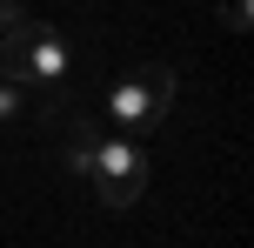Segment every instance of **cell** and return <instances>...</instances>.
<instances>
[{"label":"cell","mask_w":254,"mask_h":248,"mask_svg":"<svg viewBox=\"0 0 254 248\" xmlns=\"http://www.w3.org/2000/svg\"><path fill=\"white\" fill-rule=\"evenodd\" d=\"M167 107H174V67L140 61L127 81H114V87H107V128H114V134H134V141H147V134L167 121Z\"/></svg>","instance_id":"6da1fadb"},{"label":"cell","mask_w":254,"mask_h":248,"mask_svg":"<svg viewBox=\"0 0 254 248\" xmlns=\"http://www.w3.org/2000/svg\"><path fill=\"white\" fill-rule=\"evenodd\" d=\"M0 74L20 81V87H34V81H74V54H67V40L54 27L20 20L13 34H0Z\"/></svg>","instance_id":"7a4b0ae2"},{"label":"cell","mask_w":254,"mask_h":248,"mask_svg":"<svg viewBox=\"0 0 254 248\" xmlns=\"http://www.w3.org/2000/svg\"><path fill=\"white\" fill-rule=\"evenodd\" d=\"M87 181H94V195H101L107 208H134V201L147 195V141H134V134H101Z\"/></svg>","instance_id":"3957f363"},{"label":"cell","mask_w":254,"mask_h":248,"mask_svg":"<svg viewBox=\"0 0 254 248\" xmlns=\"http://www.w3.org/2000/svg\"><path fill=\"white\" fill-rule=\"evenodd\" d=\"M27 114L40 121V128H67V121L80 114V94H74V81H34V87H27Z\"/></svg>","instance_id":"277c9868"},{"label":"cell","mask_w":254,"mask_h":248,"mask_svg":"<svg viewBox=\"0 0 254 248\" xmlns=\"http://www.w3.org/2000/svg\"><path fill=\"white\" fill-rule=\"evenodd\" d=\"M94 148H101V128H94L87 114H74V121H67V141H61V174H67V181H87Z\"/></svg>","instance_id":"5b68a950"},{"label":"cell","mask_w":254,"mask_h":248,"mask_svg":"<svg viewBox=\"0 0 254 248\" xmlns=\"http://www.w3.org/2000/svg\"><path fill=\"white\" fill-rule=\"evenodd\" d=\"M20 114H27V87L0 74V121H20Z\"/></svg>","instance_id":"8992f818"},{"label":"cell","mask_w":254,"mask_h":248,"mask_svg":"<svg viewBox=\"0 0 254 248\" xmlns=\"http://www.w3.org/2000/svg\"><path fill=\"white\" fill-rule=\"evenodd\" d=\"M221 13H228V27H234V34L248 27V0H221Z\"/></svg>","instance_id":"52a82bcc"}]
</instances>
